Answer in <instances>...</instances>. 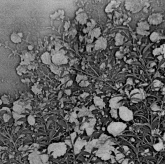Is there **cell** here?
I'll return each mask as SVG.
<instances>
[{"mask_svg":"<svg viewBox=\"0 0 165 164\" xmlns=\"http://www.w3.org/2000/svg\"><path fill=\"white\" fill-rule=\"evenodd\" d=\"M72 83V81H69L67 84V86H70Z\"/></svg>","mask_w":165,"mask_h":164,"instance_id":"37","label":"cell"},{"mask_svg":"<svg viewBox=\"0 0 165 164\" xmlns=\"http://www.w3.org/2000/svg\"><path fill=\"white\" fill-rule=\"evenodd\" d=\"M1 100L3 102V103L4 104H9L10 100L9 97L6 95L2 96L1 97Z\"/></svg>","mask_w":165,"mask_h":164,"instance_id":"27","label":"cell"},{"mask_svg":"<svg viewBox=\"0 0 165 164\" xmlns=\"http://www.w3.org/2000/svg\"><path fill=\"white\" fill-rule=\"evenodd\" d=\"M76 136V132H74L71 134V139H72V142H74V139H75Z\"/></svg>","mask_w":165,"mask_h":164,"instance_id":"32","label":"cell"},{"mask_svg":"<svg viewBox=\"0 0 165 164\" xmlns=\"http://www.w3.org/2000/svg\"><path fill=\"white\" fill-rule=\"evenodd\" d=\"M102 164V163H98V164Z\"/></svg>","mask_w":165,"mask_h":164,"instance_id":"45","label":"cell"},{"mask_svg":"<svg viewBox=\"0 0 165 164\" xmlns=\"http://www.w3.org/2000/svg\"><path fill=\"white\" fill-rule=\"evenodd\" d=\"M65 93H66L67 95H70V94L71 93V90H65Z\"/></svg>","mask_w":165,"mask_h":164,"instance_id":"36","label":"cell"},{"mask_svg":"<svg viewBox=\"0 0 165 164\" xmlns=\"http://www.w3.org/2000/svg\"><path fill=\"white\" fill-rule=\"evenodd\" d=\"M94 102L95 105L99 107L101 109H102L103 107H105V103H104L102 99L100 98V97H95L94 98Z\"/></svg>","mask_w":165,"mask_h":164,"instance_id":"19","label":"cell"},{"mask_svg":"<svg viewBox=\"0 0 165 164\" xmlns=\"http://www.w3.org/2000/svg\"><path fill=\"white\" fill-rule=\"evenodd\" d=\"M3 104V102L1 101V99H0V105H1Z\"/></svg>","mask_w":165,"mask_h":164,"instance_id":"42","label":"cell"},{"mask_svg":"<svg viewBox=\"0 0 165 164\" xmlns=\"http://www.w3.org/2000/svg\"><path fill=\"white\" fill-rule=\"evenodd\" d=\"M16 71L18 73V75L21 76L23 74H25L27 73V67H25V65H21L20 64L16 69Z\"/></svg>","mask_w":165,"mask_h":164,"instance_id":"21","label":"cell"},{"mask_svg":"<svg viewBox=\"0 0 165 164\" xmlns=\"http://www.w3.org/2000/svg\"><path fill=\"white\" fill-rule=\"evenodd\" d=\"M65 143L58 142L51 144L47 148L48 155L53 156L54 158L65 155L67 151Z\"/></svg>","mask_w":165,"mask_h":164,"instance_id":"2","label":"cell"},{"mask_svg":"<svg viewBox=\"0 0 165 164\" xmlns=\"http://www.w3.org/2000/svg\"><path fill=\"white\" fill-rule=\"evenodd\" d=\"M97 141H98V139H93L90 142H87V144L85 146H86V151L89 152V153H91L93 148L96 147Z\"/></svg>","mask_w":165,"mask_h":164,"instance_id":"17","label":"cell"},{"mask_svg":"<svg viewBox=\"0 0 165 164\" xmlns=\"http://www.w3.org/2000/svg\"><path fill=\"white\" fill-rule=\"evenodd\" d=\"M65 144H67L68 145H69L70 147H72V144H71V141L67 140L65 141Z\"/></svg>","mask_w":165,"mask_h":164,"instance_id":"34","label":"cell"},{"mask_svg":"<svg viewBox=\"0 0 165 164\" xmlns=\"http://www.w3.org/2000/svg\"><path fill=\"white\" fill-rule=\"evenodd\" d=\"M87 142L85 140H82L80 138L77 139L74 146V151L75 155H77L81 152L82 148L87 144Z\"/></svg>","mask_w":165,"mask_h":164,"instance_id":"10","label":"cell"},{"mask_svg":"<svg viewBox=\"0 0 165 164\" xmlns=\"http://www.w3.org/2000/svg\"><path fill=\"white\" fill-rule=\"evenodd\" d=\"M0 164H4L3 162L1 161V160H0Z\"/></svg>","mask_w":165,"mask_h":164,"instance_id":"43","label":"cell"},{"mask_svg":"<svg viewBox=\"0 0 165 164\" xmlns=\"http://www.w3.org/2000/svg\"><path fill=\"white\" fill-rule=\"evenodd\" d=\"M124 148L125 151L126 152H127V151L128 150V148L127 146H124Z\"/></svg>","mask_w":165,"mask_h":164,"instance_id":"41","label":"cell"},{"mask_svg":"<svg viewBox=\"0 0 165 164\" xmlns=\"http://www.w3.org/2000/svg\"><path fill=\"white\" fill-rule=\"evenodd\" d=\"M124 157V156L123 154H121V153H119V154H118V155H116V160H120V159L122 158H123V157Z\"/></svg>","mask_w":165,"mask_h":164,"instance_id":"31","label":"cell"},{"mask_svg":"<svg viewBox=\"0 0 165 164\" xmlns=\"http://www.w3.org/2000/svg\"><path fill=\"white\" fill-rule=\"evenodd\" d=\"M27 121L29 123V124L30 125H34L35 123V119L34 118V116L32 115H30L27 118Z\"/></svg>","mask_w":165,"mask_h":164,"instance_id":"24","label":"cell"},{"mask_svg":"<svg viewBox=\"0 0 165 164\" xmlns=\"http://www.w3.org/2000/svg\"><path fill=\"white\" fill-rule=\"evenodd\" d=\"M106 40L103 38H101L96 42L95 48L96 49H105L106 48Z\"/></svg>","mask_w":165,"mask_h":164,"instance_id":"14","label":"cell"},{"mask_svg":"<svg viewBox=\"0 0 165 164\" xmlns=\"http://www.w3.org/2000/svg\"><path fill=\"white\" fill-rule=\"evenodd\" d=\"M127 163H128V159H126L123 162L122 164H127Z\"/></svg>","mask_w":165,"mask_h":164,"instance_id":"38","label":"cell"},{"mask_svg":"<svg viewBox=\"0 0 165 164\" xmlns=\"http://www.w3.org/2000/svg\"><path fill=\"white\" fill-rule=\"evenodd\" d=\"M119 115L121 119L126 121H131L133 118L132 112L126 107H120Z\"/></svg>","mask_w":165,"mask_h":164,"instance_id":"6","label":"cell"},{"mask_svg":"<svg viewBox=\"0 0 165 164\" xmlns=\"http://www.w3.org/2000/svg\"><path fill=\"white\" fill-rule=\"evenodd\" d=\"M0 116L5 123L8 122L12 116V112L7 107H4L0 110Z\"/></svg>","mask_w":165,"mask_h":164,"instance_id":"7","label":"cell"},{"mask_svg":"<svg viewBox=\"0 0 165 164\" xmlns=\"http://www.w3.org/2000/svg\"><path fill=\"white\" fill-rule=\"evenodd\" d=\"M34 59V57L32 53L29 52H26L22 53V55H21V62L20 64L25 66L29 64Z\"/></svg>","mask_w":165,"mask_h":164,"instance_id":"8","label":"cell"},{"mask_svg":"<svg viewBox=\"0 0 165 164\" xmlns=\"http://www.w3.org/2000/svg\"><path fill=\"white\" fill-rule=\"evenodd\" d=\"M27 108H29V105H28L24 101L20 99L14 102L12 109L14 112L22 115V114L24 113Z\"/></svg>","mask_w":165,"mask_h":164,"instance_id":"5","label":"cell"},{"mask_svg":"<svg viewBox=\"0 0 165 164\" xmlns=\"http://www.w3.org/2000/svg\"></svg>","mask_w":165,"mask_h":164,"instance_id":"46","label":"cell"},{"mask_svg":"<svg viewBox=\"0 0 165 164\" xmlns=\"http://www.w3.org/2000/svg\"><path fill=\"white\" fill-rule=\"evenodd\" d=\"M110 114H111V115L114 118H118V113H117V111H116V109H112L111 110V111H110Z\"/></svg>","mask_w":165,"mask_h":164,"instance_id":"28","label":"cell"},{"mask_svg":"<svg viewBox=\"0 0 165 164\" xmlns=\"http://www.w3.org/2000/svg\"><path fill=\"white\" fill-rule=\"evenodd\" d=\"M12 116L16 121H18V119H21V118L25 117L24 116H23V115H20V114L14 112L13 111L12 112Z\"/></svg>","mask_w":165,"mask_h":164,"instance_id":"25","label":"cell"},{"mask_svg":"<svg viewBox=\"0 0 165 164\" xmlns=\"http://www.w3.org/2000/svg\"><path fill=\"white\" fill-rule=\"evenodd\" d=\"M87 95H89L87 93H84L83 95H81V96L82 97H85V96H87Z\"/></svg>","mask_w":165,"mask_h":164,"instance_id":"40","label":"cell"},{"mask_svg":"<svg viewBox=\"0 0 165 164\" xmlns=\"http://www.w3.org/2000/svg\"><path fill=\"white\" fill-rule=\"evenodd\" d=\"M113 142L108 139L103 144L98 147V150L96 153V156L101 158L102 160H108L111 157L112 151L115 152V148L112 145Z\"/></svg>","mask_w":165,"mask_h":164,"instance_id":"1","label":"cell"},{"mask_svg":"<svg viewBox=\"0 0 165 164\" xmlns=\"http://www.w3.org/2000/svg\"><path fill=\"white\" fill-rule=\"evenodd\" d=\"M95 107H94V105H92V106L90 107V110H89V111H92L93 110L95 109Z\"/></svg>","mask_w":165,"mask_h":164,"instance_id":"35","label":"cell"},{"mask_svg":"<svg viewBox=\"0 0 165 164\" xmlns=\"http://www.w3.org/2000/svg\"><path fill=\"white\" fill-rule=\"evenodd\" d=\"M138 26L137 29L138 33L142 35H146L147 33L146 30H148L149 29V25L145 22H142L140 23Z\"/></svg>","mask_w":165,"mask_h":164,"instance_id":"11","label":"cell"},{"mask_svg":"<svg viewBox=\"0 0 165 164\" xmlns=\"http://www.w3.org/2000/svg\"><path fill=\"white\" fill-rule=\"evenodd\" d=\"M79 113L78 114V117H81V116H88L89 117H93L90 111L87 109V108H85V107H84L82 109H79Z\"/></svg>","mask_w":165,"mask_h":164,"instance_id":"16","label":"cell"},{"mask_svg":"<svg viewBox=\"0 0 165 164\" xmlns=\"http://www.w3.org/2000/svg\"><path fill=\"white\" fill-rule=\"evenodd\" d=\"M76 19L80 23L84 24L86 23L87 15L86 14H79V15L76 17Z\"/></svg>","mask_w":165,"mask_h":164,"instance_id":"20","label":"cell"},{"mask_svg":"<svg viewBox=\"0 0 165 164\" xmlns=\"http://www.w3.org/2000/svg\"><path fill=\"white\" fill-rule=\"evenodd\" d=\"M123 39H124V37L121 35L120 34H117L116 38H115L116 45H121L123 43Z\"/></svg>","mask_w":165,"mask_h":164,"instance_id":"23","label":"cell"},{"mask_svg":"<svg viewBox=\"0 0 165 164\" xmlns=\"http://www.w3.org/2000/svg\"><path fill=\"white\" fill-rule=\"evenodd\" d=\"M22 37L23 35L21 33L13 32L10 36V40L14 43H18L21 41Z\"/></svg>","mask_w":165,"mask_h":164,"instance_id":"12","label":"cell"},{"mask_svg":"<svg viewBox=\"0 0 165 164\" xmlns=\"http://www.w3.org/2000/svg\"><path fill=\"white\" fill-rule=\"evenodd\" d=\"M162 20V18L161 15L159 14L157 15H153L149 17V21L150 23L152 24H158L160 23Z\"/></svg>","mask_w":165,"mask_h":164,"instance_id":"13","label":"cell"},{"mask_svg":"<svg viewBox=\"0 0 165 164\" xmlns=\"http://www.w3.org/2000/svg\"><path fill=\"white\" fill-rule=\"evenodd\" d=\"M87 79V78L85 76H83L78 75L76 78V81L77 82H79L81 80V79H83V80H85V79Z\"/></svg>","mask_w":165,"mask_h":164,"instance_id":"29","label":"cell"},{"mask_svg":"<svg viewBox=\"0 0 165 164\" xmlns=\"http://www.w3.org/2000/svg\"><path fill=\"white\" fill-rule=\"evenodd\" d=\"M122 98L121 97H115L112 98L110 101V107L112 109H117L120 108V104H118V102L120 100H121Z\"/></svg>","mask_w":165,"mask_h":164,"instance_id":"15","label":"cell"},{"mask_svg":"<svg viewBox=\"0 0 165 164\" xmlns=\"http://www.w3.org/2000/svg\"><path fill=\"white\" fill-rule=\"evenodd\" d=\"M160 83L159 81H158V82H157V83H154V86L155 87H157L158 86H159V84Z\"/></svg>","mask_w":165,"mask_h":164,"instance_id":"39","label":"cell"},{"mask_svg":"<svg viewBox=\"0 0 165 164\" xmlns=\"http://www.w3.org/2000/svg\"><path fill=\"white\" fill-rule=\"evenodd\" d=\"M32 90L35 95H39L41 93L42 88L38 84H36L32 87Z\"/></svg>","mask_w":165,"mask_h":164,"instance_id":"22","label":"cell"},{"mask_svg":"<svg viewBox=\"0 0 165 164\" xmlns=\"http://www.w3.org/2000/svg\"><path fill=\"white\" fill-rule=\"evenodd\" d=\"M154 147L156 150L157 151H159L162 149L163 148V144L162 142H159L158 144H156L154 145Z\"/></svg>","mask_w":165,"mask_h":164,"instance_id":"26","label":"cell"},{"mask_svg":"<svg viewBox=\"0 0 165 164\" xmlns=\"http://www.w3.org/2000/svg\"><path fill=\"white\" fill-rule=\"evenodd\" d=\"M127 127V125L122 122H113L109 125L107 128L108 132L114 136L118 135L123 132Z\"/></svg>","mask_w":165,"mask_h":164,"instance_id":"4","label":"cell"},{"mask_svg":"<svg viewBox=\"0 0 165 164\" xmlns=\"http://www.w3.org/2000/svg\"><path fill=\"white\" fill-rule=\"evenodd\" d=\"M52 61L56 64H61L67 63V59L62 53L55 54L52 58Z\"/></svg>","mask_w":165,"mask_h":164,"instance_id":"9","label":"cell"},{"mask_svg":"<svg viewBox=\"0 0 165 164\" xmlns=\"http://www.w3.org/2000/svg\"><path fill=\"white\" fill-rule=\"evenodd\" d=\"M163 139H164V140L165 141V133H164V136H163Z\"/></svg>","mask_w":165,"mask_h":164,"instance_id":"44","label":"cell"},{"mask_svg":"<svg viewBox=\"0 0 165 164\" xmlns=\"http://www.w3.org/2000/svg\"><path fill=\"white\" fill-rule=\"evenodd\" d=\"M152 109L154 111H157V110H159V108L157 107V105L155 104L152 107Z\"/></svg>","mask_w":165,"mask_h":164,"instance_id":"33","label":"cell"},{"mask_svg":"<svg viewBox=\"0 0 165 164\" xmlns=\"http://www.w3.org/2000/svg\"><path fill=\"white\" fill-rule=\"evenodd\" d=\"M41 59L42 62L45 64H51L50 55L49 53H45L42 55Z\"/></svg>","mask_w":165,"mask_h":164,"instance_id":"18","label":"cell"},{"mask_svg":"<svg viewBox=\"0 0 165 164\" xmlns=\"http://www.w3.org/2000/svg\"><path fill=\"white\" fill-rule=\"evenodd\" d=\"M89 82L86 81H82V82L80 83V85L81 86L85 87L89 85Z\"/></svg>","mask_w":165,"mask_h":164,"instance_id":"30","label":"cell"},{"mask_svg":"<svg viewBox=\"0 0 165 164\" xmlns=\"http://www.w3.org/2000/svg\"><path fill=\"white\" fill-rule=\"evenodd\" d=\"M28 159L30 164H48L49 156L35 150L29 154Z\"/></svg>","mask_w":165,"mask_h":164,"instance_id":"3","label":"cell"}]
</instances>
